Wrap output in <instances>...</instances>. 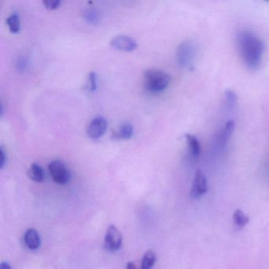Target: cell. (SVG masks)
Segmentation results:
<instances>
[{
	"mask_svg": "<svg viewBox=\"0 0 269 269\" xmlns=\"http://www.w3.org/2000/svg\"><path fill=\"white\" fill-rule=\"evenodd\" d=\"M237 41L241 55L247 67L252 70L258 69L265 51L262 40L251 31L243 30L238 34Z\"/></svg>",
	"mask_w": 269,
	"mask_h": 269,
	"instance_id": "6da1fadb",
	"label": "cell"
},
{
	"mask_svg": "<svg viewBox=\"0 0 269 269\" xmlns=\"http://www.w3.org/2000/svg\"><path fill=\"white\" fill-rule=\"evenodd\" d=\"M170 81L169 74L161 69H148L144 73V85L149 92H162L167 89Z\"/></svg>",
	"mask_w": 269,
	"mask_h": 269,
	"instance_id": "7a4b0ae2",
	"label": "cell"
},
{
	"mask_svg": "<svg viewBox=\"0 0 269 269\" xmlns=\"http://www.w3.org/2000/svg\"><path fill=\"white\" fill-rule=\"evenodd\" d=\"M196 49L191 41H186L179 46L177 50V61L181 67L192 69L194 68Z\"/></svg>",
	"mask_w": 269,
	"mask_h": 269,
	"instance_id": "3957f363",
	"label": "cell"
},
{
	"mask_svg": "<svg viewBox=\"0 0 269 269\" xmlns=\"http://www.w3.org/2000/svg\"><path fill=\"white\" fill-rule=\"evenodd\" d=\"M49 173L55 183L66 185L70 181V171L64 162L60 160H53L49 163Z\"/></svg>",
	"mask_w": 269,
	"mask_h": 269,
	"instance_id": "277c9868",
	"label": "cell"
},
{
	"mask_svg": "<svg viewBox=\"0 0 269 269\" xmlns=\"http://www.w3.org/2000/svg\"><path fill=\"white\" fill-rule=\"evenodd\" d=\"M235 122L233 120H228L224 125V127L220 129V131L216 134L213 146L216 153H220L226 148L233 132L235 131Z\"/></svg>",
	"mask_w": 269,
	"mask_h": 269,
	"instance_id": "5b68a950",
	"label": "cell"
},
{
	"mask_svg": "<svg viewBox=\"0 0 269 269\" xmlns=\"http://www.w3.org/2000/svg\"><path fill=\"white\" fill-rule=\"evenodd\" d=\"M208 181L202 170L196 171L194 181L190 190V197L192 199H200L202 196L208 192Z\"/></svg>",
	"mask_w": 269,
	"mask_h": 269,
	"instance_id": "8992f818",
	"label": "cell"
},
{
	"mask_svg": "<svg viewBox=\"0 0 269 269\" xmlns=\"http://www.w3.org/2000/svg\"><path fill=\"white\" fill-rule=\"evenodd\" d=\"M122 236L116 226L111 225L107 230L104 238V247L107 250L115 252L122 247Z\"/></svg>",
	"mask_w": 269,
	"mask_h": 269,
	"instance_id": "52a82bcc",
	"label": "cell"
},
{
	"mask_svg": "<svg viewBox=\"0 0 269 269\" xmlns=\"http://www.w3.org/2000/svg\"><path fill=\"white\" fill-rule=\"evenodd\" d=\"M108 128V121L102 116L93 118L87 127V134L92 139H98L102 137Z\"/></svg>",
	"mask_w": 269,
	"mask_h": 269,
	"instance_id": "ba28073f",
	"label": "cell"
},
{
	"mask_svg": "<svg viewBox=\"0 0 269 269\" xmlns=\"http://www.w3.org/2000/svg\"><path fill=\"white\" fill-rule=\"evenodd\" d=\"M111 45L118 50L124 51H132L137 47V41L126 35L114 37L111 41Z\"/></svg>",
	"mask_w": 269,
	"mask_h": 269,
	"instance_id": "9c48e42d",
	"label": "cell"
},
{
	"mask_svg": "<svg viewBox=\"0 0 269 269\" xmlns=\"http://www.w3.org/2000/svg\"><path fill=\"white\" fill-rule=\"evenodd\" d=\"M24 244L31 250L38 249L41 247V239L39 233L36 229L29 228L24 235Z\"/></svg>",
	"mask_w": 269,
	"mask_h": 269,
	"instance_id": "30bf717a",
	"label": "cell"
},
{
	"mask_svg": "<svg viewBox=\"0 0 269 269\" xmlns=\"http://www.w3.org/2000/svg\"><path fill=\"white\" fill-rule=\"evenodd\" d=\"M186 139L192 159H198L201 153L200 141H198V137L190 134L186 135Z\"/></svg>",
	"mask_w": 269,
	"mask_h": 269,
	"instance_id": "8fae6325",
	"label": "cell"
},
{
	"mask_svg": "<svg viewBox=\"0 0 269 269\" xmlns=\"http://www.w3.org/2000/svg\"><path fill=\"white\" fill-rule=\"evenodd\" d=\"M134 135V127L129 122H123L116 131L113 133V137L117 139H130Z\"/></svg>",
	"mask_w": 269,
	"mask_h": 269,
	"instance_id": "7c38bea8",
	"label": "cell"
},
{
	"mask_svg": "<svg viewBox=\"0 0 269 269\" xmlns=\"http://www.w3.org/2000/svg\"><path fill=\"white\" fill-rule=\"evenodd\" d=\"M28 176L36 182H42L45 180V171L38 163H32L28 171Z\"/></svg>",
	"mask_w": 269,
	"mask_h": 269,
	"instance_id": "4fadbf2b",
	"label": "cell"
},
{
	"mask_svg": "<svg viewBox=\"0 0 269 269\" xmlns=\"http://www.w3.org/2000/svg\"><path fill=\"white\" fill-rule=\"evenodd\" d=\"M83 18L90 24H96L100 20V11L96 8L89 7L85 9L82 13Z\"/></svg>",
	"mask_w": 269,
	"mask_h": 269,
	"instance_id": "5bb4252c",
	"label": "cell"
},
{
	"mask_svg": "<svg viewBox=\"0 0 269 269\" xmlns=\"http://www.w3.org/2000/svg\"><path fill=\"white\" fill-rule=\"evenodd\" d=\"M233 221L237 228L243 229L248 224L249 219L243 211L237 209L233 214Z\"/></svg>",
	"mask_w": 269,
	"mask_h": 269,
	"instance_id": "9a60e30c",
	"label": "cell"
},
{
	"mask_svg": "<svg viewBox=\"0 0 269 269\" xmlns=\"http://www.w3.org/2000/svg\"><path fill=\"white\" fill-rule=\"evenodd\" d=\"M6 24L8 25L9 29L13 33H19L20 31L21 22L20 16L18 13H12L6 19Z\"/></svg>",
	"mask_w": 269,
	"mask_h": 269,
	"instance_id": "2e32d148",
	"label": "cell"
},
{
	"mask_svg": "<svg viewBox=\"0 0 269 269\" xmlns=\"http://www.w3.org/2000/svg\"><path fill=\"white\" fill-rule=\"evenodd\" d=\"M157 254L153 250H148L143 256L141 269H151L157 261Z\"/></svg>",
	"mask_w": 269,
	"mask_h": 269,
	"instance_id": "e0dca14e",
	"label": "cell"
},
{
	"mask_svg": "<svg viewBox=\"0 0 269 269\" xmlns=\"http://www.w3.org/2000/svg\"><path fill=\"white\" fill-rule=\"evenodd\" d=\"M98 78L96 73L91 72L89 75L87 89L90 92H94L97 89Z\"/></svg>",
	"mask_w": 269,
	"mask_h": 269,
	"instance_id": "ac0fdd59",
	"label": "cell"
},
{
	"mask_svg": "<svg viewBox=\"0 0 269 269\" xmlns=\"http://www.w3.org/2000/svg\"><path fill=\"white\" fill-rule=\"evenodd\" d=\"M16 67L19 71H25L29 67V59L25 56H20L17 60Z\"/></svg>",
	"mask_w": 269,
	"mask_h": 269,
	"instance_id": "d6986e66",
	"label": "cell"
},
{
	"mask_svg": "<svg viewBox=\"0 0 269 269\" xmlns=\"http://www.w3.org/2000/svg\"><path fill=\"white\" fill-rule=\"evenodd\" d=\"M226 103H227V108L229 109L234 108L235 106L237 101V96L235 95V92L231 91V90H228L226 92Z\"/></svg>",
	"mask_w": 269,
	"mask_h": 269,
	"instance_id": "ffe728a7",
	"label": "cell"
},
{
	"mask_svg": "<svg viewBox=\"0 0 269 269\" xmlns=\"http://www.w3.org/2000/svg\"><path fill=\"white\" fill-rule=\"evenodd\" d=\"M43 3L45 7L48 10H55L60 6L61 1L60 0H45L43 1Z\"/></svg>",
	"mask_w": 269,
	"mask_h": 269,
	"instance_id": "44dd1931",
	"label": "cell"
},
{
	"mask_svg": "<svg viewBox=\"0 0 269 269\" xmlns=\"http://www.w3.org/2000/svg\"><path fill=\"white\" fill-rule=\"evenodd\" d=\"M0 157H1V159H0V168L2 169L6 165V159H7L6 152H5L4 149L2 147H1V149H0Z\"/></svg>",
	"mask_w": 269,
	"mask_h": 269,
	"instance_id": "7402d4cb",
	"label": "cell"
},
{
	"mask_svg": "<svg viewBox=\"0 0 269 269\" xmlns=\"http://www.w3.org/2000/svg\"><path fill=\"white\" fill-rule=\"evenodd\" d=\"M0 269H13L12 267L10 266V264L8 262H2L0 265Z\"/></svg>",
	"mask_w": 269,
	"mask_h": 269,
	"instance_id": "603a6c76",
	"label": "cell"
},
{
	"mask_svg": "<svg viewBox=\"0 0 269 269\" xmlns=\"http://www.w3.org/2000/svg\"><path fill=\"white\" fill-rule=\"evenodd\" d=\"M127 269H137V267H136V265H135L134 262L130 261V262L127 264Z\"/></svg>",
	"mask_w": 269,
	"mask_h": 269,
	"instance_id": "cb8c5ba5",
	"label": "cell"
}]
</instances>
